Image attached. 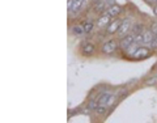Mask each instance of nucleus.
Wrapping results in <instances>:
<instances>
[{"mask_svg": "<svg viewBox=\"0 0 157 123\" xmlns=\"http://www.w3.org/2000/svg\"><path fill=\"white\" fill-rule=\"evenodd\" d=\"M131 32H132L134 34H141V33L144 32V28H143V25H141V24H136V25H134V26H132Z\"/></svg>", "mask_w": 157, "mask_h": 123, "instance_id": "obj_13", "label": "nucleus"}, {"mask_svg": "<svg viewBox=\"0 0 157 123\" xmlns=\"http://www.w3.org/2000/svg\"><path fill=\"white\" fill-rule=\"evenodd\" d=\"M93 21H85V23H84V25H82V26H84V29H85V33L86 34H88V33H90L92 32V30H93Z\"/></svg>", "mask_w": 157, "mask_h": 123, "instance_id": "obj_14", "label": "nucleus"}, {"mask_svg": "<svg viewBox=\"0 0 157 123\" xmlns=\"http://www.w3.org/2000/svg\"><path fill=\"white\" fill-rule=\"evenodd\" d=\"M157 83V76L156 77H153V79H149V80H147V84L148 85H151V84H156Z\"/></svg>", "mask_w": 157, "mask_h": 123, "instance_id": "obj_18", "label": "nucleus"}, {"mask_svg": "<svg viewBox=\"0 0 157 123\" xmlns=\"http://www.w3.org/2000/svg\"><path fill=\"white\" fill-rule=\"evenodd\" d=\"M152 32L157 34V24H153V30H152Z\"/></svg>", "mask_w": 157, "mask_h": 123, "instance_id": "obj_22", "label": "nucleus"}, {"mask_svg": "<svg viewBox=\"0 0 157 123\" xmlns=\"http://www.w3.org/2000/svg\"><path fill=\"white\" fill-rule=\"evenodd\" d=\"M115 49H117V43L114 41H107L106 43H103V46H102V51L107 55L113 54V52L115 51Z\"/></svg>", "mask_w": 157, "mask_h": 123, "instance_id": "obj_5", "label": "nucleus"}, {"mask_svg": "<svg viewBox=\"0 0 157 123\" xmlns=\"http://www.w3.org/2000/svg\"><path fill=\"white\" fill-rule=\"evenodd\" d=\"M156 36H157V34L153 33L152 30H144V33H143V41H144V42H143V45L151 46Z\"/></svg>", "mask_w": 157, "mask_h": 123, "instance_id": "obj_2", "label": "nucleus"}, {"mask_svg": "<svg viewBox=\"0 0 157 123\" xmlns=\"http://www.w3.org/2000/svg\"><path fill=\"white\" fill-rule=\"evenodd\" d=\"M93 51H94L93 43H84V46H82V54L88 56L90 54H93Z\"/></svg>", "mask_w": 157, "mask_h": 123, "instance_id": "obj_10", "label": "nucleus"}, {"mask_svg": "<svg viewBox=\"0 0 157 123\" xmlns=\"http://www.w3.org/2000/svg\"><path fill=\"white\" fill-rule=\"evenodd\" d=\"M72 33L75 34V36H82V34H85V29H84V26L82 25H75L72 28Z\"/></svg>", "mask_w": 157, "mask_h": 123, "instance_id": "obj_11", "label": "nucleus"}, {"mask_svg": "<svg viewBox=\"0 0 157 123\" xmlns=\"http://www.w3.org/2000/svg\"><path fill=\"white\" fill-rule=\"evenodd\" d=\"M144 33V32H143ZM143 33L141 34H135V43H138V45H141L144 42L143 41Z\"/></svg>", "mask_w": 157, "mask_h": 123, "instance_id": "obj_16", "label": "nucleus"}, {"mask_svg": "<svg viewBox=\"0 0 157 123\" xmlns=\"http://www.w3.org/2000/svg\"><path fill=\"white\" fill-rule=\"evenodd\" d=\"M115 4V0H106V7H111V5H114Z\"/></svg>", "mask_w": 157, "mask_h": 123, "instance_id": "obj_19", "label": "nucleus"}, {"mask_svg": "<svg viewBox=\"0 0 157 123\" xmlns=\"http://www.w3.org/2000/svg\"><path fill=\"white\" fill-rule=\"evenodd\" d=\"M155 15L157 16V5H155Z\"/></svg>", "mask_w": 157, "mask_h": 123, "instance_id": "obj_23", "label": "nucleus"}, {"mask_svg": "<svg viewBox=\"0 0 157 123\" xmlns=\"http://www.w3.org/2000/svg\"><path fill=\"white\" fill-rule=\"evenodd\" d=\"M93 2H99V0H93Z\"/></svg>", "mask_w": 157, "mask_h": 123, "instance_id": "obj_24", "label": "nucleus"}, {"mask_svg": "<svg viewBox=\"0 0 157 123\" xmlns=\"http://www.w3.org/2000/svg\"><path fill=\"white\" fill-rule=\"evenodd\" d=\"M147 4H149V5H152V4H156L157 3V0H144Z\"/></svg>", "mask_w": 157, "mask_h": 123, "instance_id": "obj_21", "label": "nucleus"}, {"mask_svg": "<svg viewBox=\"0 0 157 123\" xmlns=\"http://www.w3.org/2000/svg\"><path fill=\"white\" fill-rule=\"evenodd\" d=\"M109 24H110V16L106 15V13H105L103 16L99 17L98 21H97V26H98L99 29H101V28H105V26H107Z\"/></svg>", "mask_w": 157, "mask_h": 123, "instance_id": "obj_8", "label": "nucleus"}, {"mask_svg": "<svg viewBox=\"0 0 157 123\" xmlns=\"http://www.w3.org/2000/svg\"><path fill=\"white\" fill-rule=\"evenodd\" d=\"M119 13H120V7L117 5V4H114V5H111V7H109L107 9H106V15H109L110 17H117Z\"/></svg>", "mask_w": 157, "mask_h": 123, "instance_id": "obj_9", "label": "nucleus"}, {"mask_svg": "<svg viewBox=\"0 0 157 123\" xmlns=\"http://www.w3.org/2000/svg\"><path fill=\"white\" fill-rule=\"evenodd\" d=\"M134 42H135V34L131 32V34H127L123 38H120V47L122 49H126V47H128Z\"/></svg>", "mask_w": 157, "mask_h": 123, "instance_id": "obj_3", "label": "nucleus"}, {"mask_svg": "<svg viewBox=\"0 0 157 123\" xmlns=\"http://www.w3.org/2000/svg\"><path fill=\"white\" fill-rule=\"evenodd\" d=\"M149 55V50L147 47H138V50L135 51V54L132 55L135 59H141V58H147Z\"/></svg>", "mask_w": 157, "mask_h": 123, "instance_id": "obj_6", "label": "nucleus"}, {"mask_svg": "<svg viewBox=\"0 0 157 123\" xmlns=\"http://www.w3.org/2000/svg\"><path fill=\"white\" fill-rule=\"evenodd\" d=\"M120 24H122V21H119V20L111 21V23L107 25V28H106V33L107 34H114V33H117L118 30H119V28H120Z\"/></svg>", "mask_w": 157, "mask_h": 123, "instance_id": "obj_4", "label": "nucleus"}, {"mask_svg": "<svg viewBox=\"0 0 157 123\" xmlns=\"http://www.w3.org/2000/svg\"><path fill=\"white\" fill-rule=\"evenodd\" d=\"M151 47H152V49H157V36L155 37L153 42H152V45H151Z\"/></svg>", "mask_w": 157, "mask_h": 123, "instance_id": "obj_20", "label": "nucleus"}, {"mask_svg": "<svg viewBox=\"0 0 157 123\" xmlns=\"http://www.w3.org/2000/svg\"><path fill=\"white\" fill-rule=\"evenodd\" d=\"M130 30H131V20L124 19L120 24V28H119V30H118V34H119L120 38H123L124 36H127Z\"/></svg>", "mask_w": 157, "mask_h": 123, "instance_id": "obj_1", "label": "nucleus"}, {"mask_svg": "<svg viewBox=\"0 0 157 123\" xmlns=\"http://www.w3.org/2000/svg\"><path fill=\"white\" fill-rule=\"evenodd\" d=\"M114 101H115V96H114V94H110V97H109L107 102H106V106H107V107H110L111 105L114 104Z\"/></svg>", "mask_w": 157, "mask_h": 123, "instance_id": "obj_17", "label": "nucleus"}, {"mask_svg": "<svg viewBox=\"0 0 157 123\" xmlns=\"http://www.w3.org/2000/svg\"><path fill=\"white\" fill-rule=\"evenodd\" d=\"M105 8H107L106 7V3H103V2H98L97 4H96V12H103Z\"/></svg>", "mask_w": 157, "mask_h": 123, "instance_id": "obj_15", "label": "nucleus"}, {"mask_svg": "<svg viewBox=\"0 0 157 123\" xmlns=\"http://www.w3.org/2000/svg\"><path fill=\"white\" fill-rule=\"evenodd\" d=\"M138 46H139V45H138V43H135V42L131 43L128 47H126V49H124V50H126V54H127L128 56H132V55L135 54V51L138 50Z\"/></svg>", "mask_w": 157, "mask_h": 123, "instance_id": "obj_12", "label": "nucleus"}, {"mask_svg": "<svg viewBox=\"0 0 157 123\" xmlns=\"http://www.w3.org/2000/svg\"><path fill=\"white\" fill-rule=\"evenodd\" d=\"M82 4H84V0H72V7H71V9H69V13H71L72 16H75L76 13L81 9Z\"/></svg>", "mask_w": 157, "mask_h": 123, "instance_id": "obj_7", "label": "nucleus"}]
</instances>
